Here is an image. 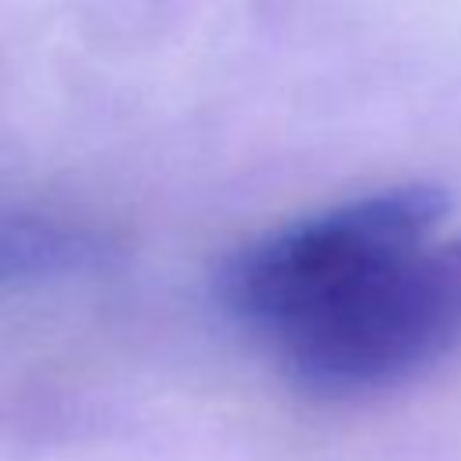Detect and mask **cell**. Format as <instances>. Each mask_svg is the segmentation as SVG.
Returning a JSON list of instances; mask_svg holds the SVG:
<instances>
[{"label": "cell", "mask_w": 461, "mask_h": 461, "mask_svg": "<svg viewBox=\"0 0 461 461\" xmlns=\"http://www.w3.org/2000/svg\"><path fill=\"white\" fill-rule=\"evenodd\" d=\"M461 339V238L425 241L270 342L310 393L357 396L396 385Z\"/></svg>", "instance_id": "obj_1"}, {"label": "cell", "mask_w": 461, "mask_h": 461, "mask_svg": "<svg viewBox=\"0 0 461 461\" xmlns=\"http://www.w3.org/2000/svg\"><path fill=\"white\" fill-rule=\"evenodd\" d=\"M443 212L447 191L436 184H400L342 202L230 256L216 295L238 324L277 342L375 267L432 241Z\"/></svg>", "instance_id": "obj_2"}, {"label": "cell", "mask_w": 461, "mask_h": 461, "mask_svg": "<svg viewBox=\"0 0 461 461\" xmlns=\"http://www.w3.org/2000/svg\"><path fill=\"white\" fill-rule=\"evenodd\" d=\"M97 259L101 241L90 230L47 212L0 209V288L65 277Z\"/></svg>", "instance_id": "obj_3"}]
</instances>
